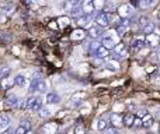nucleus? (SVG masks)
<instances>
[{
	"mask_svg": "<svg viewBox=\"0 0 160 134\" xmlns=\"http://www.w3.org/2000/svg\"><path fill=\"white\" fill-rule=\"evenodd\" d=\"M28 88H30L31 94H34V92H47L48 84L44 78H41V77H35V78L31 80Z\"/></svg>",
	"mask_w": 160,
	"mask_h": 134,
	"instance_id": "nucleus-1",
	"label": "nucleus"
},
{
	"mask_svg": "<svg viewBox=\"0 0 160 134\" xmlns=\"http://www.w3.org/2000/svg\"><path fill=\"white\" fill-rule=\"evenodd\" d=\"M42 108V98L37 95L28 96L24 101V109L27 110H39Z\"/></svg>",
	"mask_w": 160,
	"mask_h": 134,
	"instance_id": "nucleus-2",
	"label": "nucleus"
},
{
	"mask_svg": "<svg viewBox=\"0 0 160 134\" xmlns=\"http://www.w3.org/2000/svg\"><path fill=\"white\" fill-rule=\"evenodd\" d=\"M119 36V35H118ZM118 36L114 35L112 32H104L101 36V44L104 45L107 49H114V48L117 46V44H118Z\"/></svg>",
	"mask_w": 160,
	"mask_h": 134,
	"instance_id": "nucleus-3",
	"label": "nucleus"
},
{
	"mask_svg": "<svg viewBox=\"0 0 160 134\" xmlns=\"http://www.w3.org/2000/svg\"><path fill=\"white\" fill-rule=\"evenodd\" d=\"M111 17H112V14L108 13V11H102V13H98L96 16V18H94V21H96V25H98V27L101 28H107L110 27L111 24Z\"/></svg>",
	"mask_w": 160,
	"mask_h": 134,
	"instance_id": "nucleus-4",
	"label": "nucleus"
},
{
	"mask_svg": "<svg viewBox=\"0 0 160 134\" xmlns=\"http://www.w3.org/2000/svg\"><path fill=\"white\" fill-rule=\"evenodd\" d=\"M135 13V8L132 7V4H121L118 7V16L121 18H131Z\"/></svg>",
	"mask_w": 160,
	"mask_h": 134,
	"instance_id": "nucleus-5",
	"label": "nucleus"
},
{
	"mask_svg": "<svg viewBox=\"0 0 160 134\" xmlns=\"http://www.w3.org/2000/svg\"><path fill=\"white\" fill-rule=\"evenodd\" d=\"M128 30H129V18H122V20H119V21L117 22L115 32L118 34L119 36H124L125 34L128 32Z\"/></svg>",
	"mask_w": 160,
	"mask_h": 134,
	"instance_id": "nucleus-6",
	"label": "nucleus"
},
{
	"mask_svg": "<svg viewBox=\"0 0 160 134\" xmlns=\"http://www.w3.org/2000/svg\"><path fill=\"white\" fill-rule=\"evenodd\" d=\"M145 45H146L145 36H135L132 39V42H131V49L133 52H139V50H142L145 48Z\"/></svg>",
	"mask_w": 160,
	"mask_h": 134,
	"instance_id": "nucleus-7",
	"label": "nucleus"
},
{
	"mask_svg": "<svg viewBox=\"0 0 160 134\" xmlns=\"http://www.w3.org/2000/svg\"><path fill=\"white\" fill-rule=\"evenodd\" d=\"M93 16L94 14H83V16H80L79 18H76V24H78V27L88 28V25H90L91 21H93Z\"/></svg>",
	"mask_w": 160,
	"mask_h": 134,
	"instance_id": "nucleus-8",
	"label": "nucleus"
},
{
	"mask_svg": "<svg viewBox=\"0 0 160 134\" xmlns=\"http://www.w3.org/2000/svg\"><path fill=\"white\" fill-rule=\"evenodd\" d=\"M145 41H146L148 46H150L152 49H155V48H158L160 45V36L156 35L155 32H152V34H148V35L145 36Z\"/></svg>",
	"mask_w": 160,
	"mask_h": 134,
	"instance_id": "nucleus-9",
	"label": "nucleus"
},
{
	"mask_svg": "<svg viewBox=\"0 0 160 134\" xmlns=\"http://www.w3.org/2000/svg\"><path fill=\"white\" fill-rule=\"evenodd\" d=\"M20 105V99L17 98L14 94H10V95H7V98L4 99V106L7 108H10V109H14V108H17Z\"/></svg>",
	"mask_w": 160,
	"mask_h": 134,
	"instance_id": "nucleus-10",
	"label": "nucleus"
},
{
	"mask_svg": "<svg viewBox=\"0 0 160 134\" xmlns=\"http://www.w3.org/2000/svg\"><path fill=\"white\" fill-rule=\"evenodd\" d=\"M83 98H84V92L75 94V95L72 96V99H70V102H69V106L70 108H79L80 105L83 104Z\"/></svg>",
	"mask_w": 160,
	"mask_h": 134,
	"instance_id": "nucleus-11",
	"label": "nucleus"
},
{
	"mask_svg": "<svg viewBox=\"0 0 160 134\" xmlns=\"http://www.w3.org/2000/svg\"><path fill=\"white\" fill-rule=\"evenodd\" d=\"M82 8L84 11V14H94L96 6H94L93 0H82Z\"/></svg>",
	"mask_w": 160,
	"mask_h": 134,
	"instance_id": "nucleus-12",
	"label": "nucleus"
},
{
	"mask_svg": "<svg viewBox=\"0 0 160 134\" xmlns=\"http://www.w3.org/2000/svg\"><path fill=\"white\" fill-rule=\"evenodd\" d=\"M86 35H87V34L84 32V28L79 27L78 30L72 31V34H70V39H72V41H82V39L86 38Z\"/></svg>",
	"mask_w": 160,
	"mask_h": 134,
	"instance_id": "nucleus-13",
	"label": "nucleus"
},
{
	"mask_svg": "<svg viewBox=\"0 0 160 134\" xmlns=\"http://www.w3.org/2000/svg\"><path fill=\"white\" fill-rule=\"evenodd\" d=\"M45 102H47L48 105H58V104H61V96L55 92H48Z\"/></svg>",
	"mask_w": 160,
	"mask_h": 134,
	"instance_id": "nucleus-14",
	"label": "nucleus"
},
{
	"mask_svg": "<svg viewBox=\"0 0 160 134\" xmlns=\"http://www.w3.org/2000/svg\"><path fill=\"white\" fill-rule=\"evenodd\" d=\"M88 36H90L91 39H98L100 36H102V34L104 32H101V27H98V25H96V27H90L88 28Z\"/></svg>",
	"mask_w": 160,
	"mask_h": 134,
	"instance_id": "nucleus-15",
	"label": "nucleus"
},
{
	"mask_svg": "<svg viewBox=\"0 0 160 134\" xmlns=\"http://www.w3.org/2000/svg\"><path fill=\"white\" fill-rule=\"evenodd\" d=\"M14 84H16L18 88H27L28 87V80L25 78V76L18 74V76H16V78H14Z\"/></svg>",
	"mask_w": 160,
	"mask_h": 134,
	"instance_id": "nucleus-16",
	"label": "nucleus"
},
{
	"mask_svg": "<svg viewBox=\"0 0 160 134\" xmlns=\"http://www.w3.org/2000/svg\"><path fill=\"white\" fill-rule=\"evenodd\" d=\"M110 123L115 127L122 126V124H124V118H122L121 115H118V113H112V115L110 116Z\"/></svg>",
	"mask_w": 160,
	"mask_h": 134,
	"instance_id": "nucleus-17",
	"label": "nucleus"
},
{
	"mask_svg": "<svg viewBox=\"0 0 160 134\" xmlns=\"http://www.w3.org/2000/svg\"><path fill=\"white\" fill-rule=\"evenodd\" d=\"M108 55H110V49H107L104 45H101V46L98 48V50L96 52V55H94V56H96L98 60H102V59H105Z\"/></svg>",
	"mask_w": 160,
	"mask_h": 134,
	"instance_id": "nucleus-18",
	"label": "nucleus"
},
{
	"mask_svg": "<svg viewBox=\"0 0 160 134\" xmlns=\"http://www.w3.org/2000/svg\"><path fill=\"white\" fill-rule=\"evenodd\" d=\"M101 42L100 41H97V39H93V41L90 42V45H88V53H90V55H96V52L97 50H98V48L101 46Z\"/></svg>",
	"mask_w": 160,
	"mask_h": 134,
	"instance_id": "nucleus-19",
	"label": "nucleus"
},
{
	"mask_svg": "<svg viewBox=\"0 0 160 134\" xmlns=\"http://www.w3.org/2000/svg\"><path fill=\"white\" fill-rule=\"evenodd\" d=\"M82 4V0H68L66 3H65V11H68L69 13L70 10H73L75 7H78V6Z\"/></svg>",
	"mask_w": 160,
	"mask_h": 134,
	"instance_id": "nucleus-20",
	"label": "nucleus"
},
{
	"mask_svg": "<svg viewBox=\"0 0 160 134\" xmlns=\"http://www.w3.org/2000/svg\"><path fill=\"white\" fill-rule=\"evenodd\" d=\"M104 67L110 71H118L119 70V63L117 60H107L104 63Z\"/></svg>",
	"mask_w": 160,
	"mask_h": 134,
	"instance_id": "nucleus-21",
	"label": "nucleus"
},
{
	"mask_svg": "<svg viewBox=\"0 0 160 134\" xmlns=\"http://www.w3.org/2000/svg\"><path fill=\"white\" fill-rule=\"evenodd\" d=\"M10 126V119L6 115H0V132H4Z\"/></svg>",
	"mask_w": 160,
	"mask_h": 134,
	"instance_id": "nucleus-22",
	"label": "nucleus"
},
{
	"mask_svg": "<svg viewBox=\"0 0 160 134\" xmlns=\"http://www.w3.org/2000/svg\"><path fill=\"white\" fill-rule=\"evenodd\" d=\"M68 14H69L70 17H73V18H79L80 16H83V14H84V11H83L82 4H80V6H78V7L73 8V10H70Z\"/></svg>",
	"mask_w": 160,
	"mask_h": 134,
	"instance_id": "nucleus-23",
	"label": "nucleus"
},
{
	"mask_svg": "<svg viewBox=\"0 0 160 134\" xmlns=\"http://www.w3.org/2000/svg\"><path fill=\"white\" fill-rule=\"evenodd\" d=\"M133 120H135V116H133L132 113H127V115L124 116V126L125 127H132Z\"/></svg>",
	"mask_w": 160,
	"mask_h": 134,
	"instance_id": "nucleus-24",
	"label": "nucleus"
},
{
	"mask_svg": "<svg viewBox=\"0 0 160 134\" xmlns=\"http://www.w3.org/2000/svg\"><path fill=\"white\" fill-rule=\"evenodd\" d=\"M142 122H143V127L149 129V127L153 126V116L149 115V113H146V115L142 118Z\"/></svg>",
	"mask_w": 160,
	"mask_h": 134,
	"instance_id": "nucleus-25",
	"label": "nucleus"
},
{
	"mask_svg": "<svg viewBox=\"0 0 160 134\" xmlns=\"http://www.w3.org/2000/svg\"><path fill=\"white\" fill-rule=\"evenodd\" d=\"M13 82L14 81H11V80L8 78L7 76H6V77H3V78H2V81H0V85H2L3 90H10L11 85H13Z\"/></svg>",
	"mask_w": 160,
	"mask_h": 134,
	"instance_id": "nucleus-26",
	"label": "nucleus"
},
{
	"mask_svg": "<svg viewBox=\"0 0 160 134\" xmlns=\"http://www.w3.org/2000/svg\"><path fill=\"white\" fill-rule=\"evenodd\" d=\"M56 129H58L56 123H47L41 130H42L44 133H55V132H56Z\"/></svg>",
	"mask_w": 160,
	"mask_h": 134,
	"instance_id": "nucleus-27",
	"label": "nucleus"
},
{
	"mask_svg": "<svg viewBox=\"0 0 160 134\" xmlns=\"http://www.w3.org/2000/svg\"><path fill=\"white\" fill-rule=\"evenodd\" d=\"M51 115H52V112H51V109L48 106H42L41 109H39V118L47 119V118H49Z\"/></svg>",
	"mask_w": 160,
	"mask_h": 134,
	"instance_id": "nucleus-28",
	"label": "nucleus"
},
{
	"mask_svg": "<svg viewBox=\"0 0 160 134\" xmlns=\"http://www.w3.org/2000/svg\"><path fill=\"white\" fill-rule=\"evenodd\" d=\"M108 122L105 120V119H100L98 122H97V130H100V132H104L105 129L108 127Z\"/></svg>",
	"mask_w": 160,
	"mask_h": 134,
	"instance_id": "nucleus-29",
	"label": "nucleus"
},
{
	"mask_svg": "<svg viewBox=\"0 0 160 134\" xmlns=\"http://www.w3.org/2000/svg\"><path fill=\"white\" fill-rule=\"evenodd\" d=\"M142 31H143V34H146V35H148V34L155 32V24H153L152 21H149V22H148V24L143 27V30H142Z\"/></svg>",
	"mask_w": 160,
	"mask_h": 134,
	"instance_id": "nucleus-30",
	"label": "nucleus"
},
{
	"mask_svg": "<svg viewBox=\"0 0 160 134\" xmlns=\"http://www.w3.org/2000/svg\"><path fill=\"white\" fill-rule=\"evenodd\" d=\"M58 22H59V27H61V28H66L68 25L70 24V20L68 18V17H59Z\"/></svg>",
	"mask_w": 160,
	"mask_h": 134,
	"instance_id": "nucleus-31",
	"label": "nucleus"
},
{
	"mask_svg": "<svg viewBox=\"0 0 160 134\" xmlns=\"http://www.w3.org/2000/svg\"><path fill=\"white\" fill-rule=\"evenodd\" d=\"M149 22V18H148L146 16H142V17H139V20H138V25H139V30H143V27Z\"/></svg>",
	"mask_w": 160,
	"mask_h": 134,
	"instance_id": "nucleus-32",
	"label": "nucleus"
},
{
	"mask_svg": "<svg viewBox=\"0 0 160 134\" xmlns=\"http://www.w3.org/2000/svg\"><path fill=\"white\" fill-rule=\"evenodd\" d=\"M8 74H10V67H7V66H2V67H0V80H2L3 77L8 76Z\"/></svg>",
	"mask_w": 160,
	"mask_h": 134,
	"instance_id": "nucleus-33",
	"label": "nucleus"
},
{
	"mask_svg": "<svg viewBox=\"0 0 160 134\" xmlns=\"http://www.w3.org/2000/svg\"><path fill=\"white\" fill-rule=\"evenodd\" d=\"M94 6H96V10H102L105 7V0H93Z\"/></svg>",
	"mask_w": 160,
	"mask_h": 134,
	"instance_id": "nucleus-34",
	"label": "nucleus"
},
{
	"mask_svg": "<svg viewBox=\"0 0 160 134\" xmlns=\"http://www.w3.org/2000/svg\"><path fill=\"white\" fill-rule=\"evenodd\" d=\"M132 127H143V122H142V118H135Z\"/></svg>",
	"mask_w": 160,
	"mask_h": 134,
	"instance_id": "nucleus-35",
	"label": "nucleus"
},
{
	"mask_svg": "<svg viewBox=\"0 0 160 134\" xmlns=\"http://www.w3.org/2000/svg\"><path fill=\"white\" fill-rule=\"evenodd\" d=\"M27 132H30V130H28L27 127H24V126H21V124H20V127L16 130V134H24V133H27Z\"/></svg>",
	"mask_w": 160,
	"mask_h": 134,
	"instance_id": "nucleus-36",
	"label": "nucleus"
},
{
	"mask_svg": "<svg viewBox=\"0 0 160 134\" xmlns=\"http://www.w3.org/2000/svg\"><path fill=\"white\" fill-rule=\"evenodd\" d=\"M139 7L141 8H149L150 4L146 2V0H139Z\"/></svg>",
	"mask_w": 160,
	"mask_h": 134,
	"instance_id": "nucleus-37",
	"label": "nucleus"
},
{
	"mask_svg": "<svg viewBox=\"0 0 160 134\" xmlns=\"http://www.w3.org/2000/svg\"><path fill=\"white\" fill-rule=\"evenodd\" d=\"M104 132L107 133V134H111V133H117V132H118V129H117L115 126H112V127H107Z\"/></svg>",
	"mask_w": 160,
	"mask_h": 134,
	"instance_id": "nucleus-38",
	"label": "nucleus"
},
{
	"mask_svg": "<svg viewBox=\"0 0 160 134\" xmlns=\"http://www.w3.org/2000/svg\"><path fill=\"white\" fill-rule=\"evenodd\" d=\"M21 126L27 127V129L30 130V123H28V120H22V122H21Z\"/></svg>",
	"mask_w": 160,
	"mask_h": 134,
	"instance_id": "nucleus-39",
	"label": "nucleus"
},
{
	"mask_svg": "<svg viewBox=\"0 0 160 134\" xmlns=\"http://www.w3.org/2000/svg\"><path fill=\"white\" fill-rule=\"evenodd\" d=\"M76 133H84V129L83 127H76Z\"/></svg>",
	"mask_w": 160,
	"mask_h": 134,
	"instance_id": "nucleus-40",
	"label": "nucleus"
},
{
	"mask_svg": "<svg viewBox=\"0 0 160 134\" xmlns=\"http://www.w3.org/2000/svg\"><path fill=\"white\" fill-rule=\"evenodd\" d=\"M146 2H148V3H149V4H150V6H153V4H155V3H156V0H146Z\"/></svg>",
	"mask_w": 160,
	"mask_h": 134,
	"instance_id": "nucleus-41",
	"label": "nucleus"
},
{
	"mask_svg": "<svg viewBox=\"0 0 160 134\" xmlns=\"http://www.w3.org/2000/svg\"><path fill=\"white\" fill-rule=\"evenodd\" d=\"M158 59H159V62H160V48L158 49Z\"/></svg>",
	"mask_w": 160,
	"mask_h": 134,
	"instance_id": "nucleus-42",
	"label": "nucleus"
},
{
	"mask_svg": "<svg viewBox=\"0 0 160 134\" xmlns=\"http://www.w3.org/2000/svg\"><path fill=\"white\" fill-rule=\"evenodd\" d=\"M156 118H158V120L160 122V112H158V116H156Z\"/></svg>",
	"mask_w": 160,
	"mask_h": 134,
	"instance_id": "nucleus-43",
	"label": "nucleus"
},
{
	"mask_svg": "<svg viewBox=\"0 0 160 134\" xmlns=\"http://www.w3.org/2000/svg\"><path fill=\"white\" fill-rule=\"evenodd\" d=\"M158 17H159V20H160V10H159V13H158Z\"/></svg>",
	"mask_w": 160,
	"mask_h": 134,
	"instance_id": "nucleus-44",
	"label": "nucleus"
},
{
	"mask_svg": "<svg viewBox=\"0 0 160 134\" xmlns=\"http://www.w3.org/2000/svg\"><path fill=\"white\" fill-rule=\"evenodd\" d=\"M30 2H38V0H30Z\"/></svg>",
	"mask_w": 160,
	"mask_h": 134,
	"instance_id": "nucleus-45",
	"label": "nucleus"
},
{
	"mask_svg": "<svg viewBox=\"0 0 160 134\" xmlns=\"http://www.w3.org/2000/svg\"><path fill=\"white\" fill-rule=\"evenodd\" d=\"M159 132H160V127H159Z\"/></svg>",
	"mask_w": 160,
	"mask_h": 134,
	"instance_id": "nucleus-46",
	"label": "nucleus"
},
{
	"mask_svg": "<svg viewBox=\"0 0 160 134\" xmlns=\"http://www.w3.org/2000/svg\"><path fill=\"white\" fill-rule=\"evenodd\" d=\"M159 71H160V67H159Z\"/></svg>",
	"mask_w": 160,
	"mask_h": 134,
	"instance_id": "nucleus-47",
	"label": "nucleus"
}]
</instances>
